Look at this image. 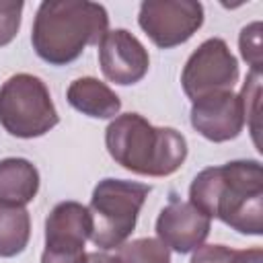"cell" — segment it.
Segmentation results:
<instances>
[{"label":"cell","instance_id":"1","mask_svg":"<svg viewBox=\"0 0 263 263\" xmlns=\"http://www.w3.org/2000/svg\"><path fill=\"white\" fill-rule=\"evenodd\" d=\"M189 203L242 234L263 232V171L257 160L203 168L189 187Z\"/></svg>","mask_w":263,"mask_h":263},{"label":"cell","instance_id":"2","mask_svg":"<svg viewBox=\"0 0 263 263\" xmlns=\"http://www.w3.org/2000/svg\"><path fill=\"white\" fill-rule=\"evenodd\" d=\"M105 6L88 0L41 2L33 23V49L53 66L74 62L86 45H97L107 35Z\"/></svg>","mask_w":263,"mask_h":263},{"label":"cell","instance_id":"3","mask_svg":"<svg viewBox=\"0 0 263 263\" xmlns=\"http://www.w3.org/2000/svg\"><path fill=\"white\" fill-rule=\"evenodd\" d=\"M111 158L123 168L148 175H173L187 156V140L173 127H154L138 113L115 117L105 129Z\"/></svg>","mask_w":263,"mask_h":263},{"label":"cell","instance_id":"4","mask_svg":"<svg viewBox=\"0 0 263 263\" xmlns=\"http://www.w3.org/2000/svg\"><path fill=\"white\" fill-rule=\"evenodd\" d=\"M150 193V187L136 181L123 179H103L90 197V220L92 232L90 240L99 249L121 247L134 232L138 214Z\"/></svg>","mask_w":263,"mask_h":263},{"label":"cell","instance_id":"5","mask_svg":"<svg viewBox=\"0 0 263 263\" xmlns=\"http://www.w3.org/2000/svg\"><path fill=\"white\" fill-rule=\"evenodd\" d=\"M60 115L41 78L14 74L0 86V125L16 138H39L55 127Z\"/></svg>","mask_w":263,"mask_h":263},{"label":"cell","instance_id":"6","mask_svg":"<svg viewBox=\"0 0 263 263\" xmlns=\"http://www.w3.org/2000/svg\"><path fill=\"white\" fill-rule=\"evenodd\" d=\"M238 80V64L224 39L212 37L203 41L187 60L181 84L185 95L191 101H197L205 95L232 90Z\"/></svg>","mask_w":263,"mask_h":263},{"label":"cell","instance_id":"7","mask_svg":"<svg viewBox=\"0 0 263 263\" xmlns=\"http://www.w3.org/2000/svg\"><path fill=\"white\" fill-rule=\"evenodd\" d=\"M140 27L154 45L168 49L185 43L203 23V6L191 0H148L140 6Z\"/></svg>","mask_w":263,"mask_h":263},{"label":"cell","instance_id":"8","mask_svg":"<svg viewBox=\"0 0 263 263\" xmlns=\"http://www.w3.org/2000/svg\"><path fill=\"white\" fill-rule=\"evenodd\" d=\"M99 64L111 82L127 86L146 76L150 58L138 37L125 29H115L107 31L99 43Z\"/></svg>","mask_w":263,"mask_h":263},{"label":"cell","instance_id":"9","mask_svg":"<svg viewBox=\"0 0 263 263\" xmlns=\"http://www.w3.org/2000/svg\"><path fill=\"white\" fill-rule=\"evenodd\" d=\"M191 125L212 142H228L236 138L245 125L240 97L232 90H220L193 101Z\"/></svg>","mask_w":263,"mask_h":263},{"label":"cell","instance_id":"10","mask_svg":"<svg viewBox=\"0 0 263 263\" xmlns=\"http://www.w3.org/2000/svg\"><path fill=\"white\" fill-rule=\"evenodd\" d=\"M210 226L212 220L208 216H203L191 203L173 197L171 203L162 208V212L158 214L156 234L160 242L183 255L203 245V240L210 234Z\"/></svg>","mask_w":263,"mask_h":263},{"label":"cell","instance_id":"11","mask_svg":"<svg viewBox=\"0 0 263 263\" xmlns=\"http://www.w3.org/2000/svg\"><path fill=\"white\" fill-rule=\"evenodd\" d=\"M90 232L92 220L88 208L78 201H62L45 220V247L84 249Z\"/></svg>","mask_w":263,"mask_h":263},{"label":"cell","instance_id":"12","mask_svg":"<svg viewBox=\"0 0 263 263\" xmlns=\"http://www.w3.org/2000/svg\"><path fill=\"white\" fill-rule=\"evenodd\" d=\"M68 103L76 111H80L88 117H97V119L115 117L121 109L119 97L105 82H101L92 76L76 78L68 86Z\"/></svg>","mask_w":263,"mask_h":263},{"label":"cell","instance_id":"13","mask_svg":"<svg viewBox=\"0 0 263 263\" xmlns=\"http://www.w3.org/2000/svg\"><path fill=\"white\" fill-rule=\"evenodd\" d=\"M39 191V173L27 158L0 160V203L27 205Z\"/></svg>","mask_w":263,"mask_h":263},{"label":"cell","instance_id":"14","mask_svg":"<svg viewBox=\"0 0 263 263\" xmlns=\"http://www.w3.org/2000/svg\"><path fill=\"white\" fill-rule=\"evenodd\" d=\"M31 236L29 212L21 205L0 203V257H14L25 251Z\"/></svg>","mask_w":263,"mask_h":263},{"label":"cell","instance_id":"15","mask_svg":"<svg viewBox=\"0 0 263 263\" xmlns=\"http://www.w3.org/2000/svg\"><path fill=\"white\" fill-rule=\"evenodd\" d=\"M115 259L117 263H171V253L158 238H136L123 242Z\"/></svg>","mask_w":263,"mask_h":263},{"label":"cell","instance_id":"16","mask_svg":"<svg viewBox=\"0 0 263 263\" xmlns=\"http://www.w3.org/2000/svg\"><path fill=\"white\" fill-rule=\"evenodd\" d=\"M240 97V103H242V113H245V119L251 123V129H253V138L257 142V115H259V97H261V72H249L247 80H245V86H242V92L238 95Z\"/></svg>","mask_w":263,"mask_h":263},{"label":"cell","instance_id":"17","mask_svg":"<svg viewBox=\"0 0 263 263\" xmlns=\"http://www.w3.org/2000/svg\"><path fill=\"white\" fill-rule=\"evenodd\" d=\"M238 45H240V53L242 58L251 64L253 72H261V23H251L240 31L238 37Z\"/></svg>","mask_w":263,"mask_h":263},{"label":"cell","instance_id":"18","mask_svg":"<svg viewBox=\"0 0 263 263\" xmlns=\"http://www.w3.org/2000/svg\"><path fill=\"white\" fill-rule=\"evenodd\" d=\"M23 2H0V47L8 45L21 27Z\"/></svg>","mask_w":263,"mask_h":263},{"label":"cell","instance_id":"19","mask_svg":"<svg viewBox=\"0 0 263 263\" xmlns=\"http://www.w3.org/2000/svg\"><path fill=\"white\" fill-rule=\"evenodd\" d=\"M41 263H86V253L84 249L45 247L41 255Z\"/></svg>","mask_w":263,"mask_h":263},{"label":"cell","instance_id":"20","mask_svg":"<svg viewBox=\"0 0 263 263\" xmlns=\"http://www.w3.org/2000/svg\"><path fill=\"white\" fill-rule=\"evenodd\" d=\"M232 249L224 245H203L197 247V251L191 257V263H230Z\"/></svg>","mask_w":263,"mask_h":263},{"label":"cell","instance_id":"21","mask_svg":"<svg viewBox=\"0 0 263 263\" xmlns=\"http://www.w3.org/2000/svg\"><path fill=\"white\" fill-rule=\"evenodd\" d=\"M230 263H263V251L259 247L245 249V251H234L232 257H230Z\"/></svg>","mask_w":263,"mask_h":263},{"label":"cell","instance_id":"22","mask_svg":"<svg viewBox=\"0 0 263 263\" xmlns=\"http://www.w3.org/2000/svg\"><path fill=\"white\" fill-rule=\"evenodd\" d=\"M86 263H117V259L107 253L95 251V253H86Z\"/></svg>","mask_w":263,"mask_h":263}]
</instances>
